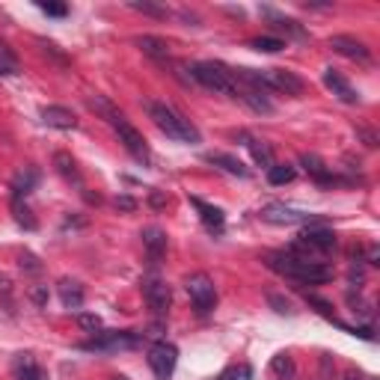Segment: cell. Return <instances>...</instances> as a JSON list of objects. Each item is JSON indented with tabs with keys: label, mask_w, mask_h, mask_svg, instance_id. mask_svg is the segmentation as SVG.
<instances>
[{
	"label": "cell",
	"mask_w": 380,
	"mask_h": 380,
	"mask_svg": "<svg viewBox=\"0 0 380 380\" xmlns=\"http://www.w3.org/2000/svg\"><path fill=\"white\" fill-rule=\"evenodd\" d=\"M264 264H268L271 271L294 279V283H303V286H321V283H330V279H333V268H327L324 261L294 256L288 250L264 253Z\"/></svg>",
	"instance_id": "obj_1"
},
{
	"label": "cell",
	"mask_w": 380,
	"mask_h": 380,
	"mask_svg": "<svg viewBox=\"0 0 380 380\" xmlns=\"http://www.w3.org/2000/svg\"><path fill=\"white\" fill-rule=\"evenodd\" d=\"M146 113H148V119H152L163 134H167L170 140H178V143H190L196 146L202 137H200V128H196L188 116H181L178 110H173L170 104H158V102H146L143 104Z\"/></svg>",
	"instance_id": "obj_2"
},
{
	"label": "cell",
	"mask_w": 380,
	"mask_h": 380,
	"mask_svg": "<svg viewBox=\"0 0 380 380\" xmlns=\"http://www.w3.org/2000/svg\"><path fill=\"white\" fill-rule=\"evenodd\" d=\"M188 72H190V80L202 84L205 89H214V92L229 95V98H238V80H235L229 65H223V63H190Z\"/></svg>",
	"instance_id": "obj_3"
},
{
	"label": "cell",
	"mask_w": 380,
	"mask_h": 380,
	"mask_svg": "<svg viewBox=\"0 0 380 380\" xmlns=\"http://www.w3.org/2000/svg\"><path fill=\"white\" fill-rule=\"evenodd\" d=\"M330 250H336V235L330 232L327 226H312V223H309L288 253L309 259L312 253H330Z\"/></svg>",
	"instance_id": "obj_4"
},
{
	"label": "cell",
	"mask_w": 380,
	"mask_h": 380,
	"mask_svg": "<svg viewBox=\"0 0 380 380\" xmlns=\"http://www.w3.org/2000/svg\"><path fill=\"white\" fill-rule=\"evenodd\" d=\"M256 72H259V84L264 92H283L291 98L306 92L303 77H297L294 72H286V69H256Z\"/></svg>",
	"instance_id": "obj_5"
},
{
	"label": "cell",
	"mask_w": 380,
	"mask_h": 380,
	"mask_svg": "<svg viewBox=\"0 0 380 380\" xmlns=\"http://www.w3.org/2000/svg\"><path fill=\"white\" fill-rule=\"evenodd\" d=\"M185 288H188V294H190V300H193V306L202 312H211L214 306H217V288H214V283H211V276L208 273H193V276H188V283H185Z\"/></svg>",
	"instance_id": "obj_6"
},
{
	"label": "cell",
	"mask_w": 380,
	"mask_h": 380,
	"mask_svg": "<svg viewBox=\"0 0 380 380\" xmlns=\"http://www.w3.org/2000/svg\"><path fill=\"white\" fill-rule=\"evenodd\" d=\"M140 336L137 333H119V330H110V333H95V339L84 342L80 348L84 351H128V348H137Z\"/></svg>",
	"instance_id": "obj_7"
},
{
	"label": "cell",
	"mask_w": 380,
	"mask_h": 380,
	"mask_svg": "<svg viewBox=\"0 0 380 380\" xmlns=\"http://www.w3.org/2000/svg\"><path fill=\"white\" fill-rule=\"evenodd\" d=\"M175 362H178V348L170 342H155L148 348V366H152L158 380H170L175 371Z\"/></svg>",
	"instance_id": "obj_8"
},
{
	"label": "cell",
	"mask_w": 380,
	"mask_h": 380,
	"mask_svg": "<svg viewBox=\"0 0 380 380\" xmlns=\"http://www.w3.org/2000/svg\"><path fill=\"white\" fill-rule=\"evenodd\" d=\"M113 131L119 134V143H122L140 163H152V148H148V143L143 140V134H140V131H137L134 125H131L128 119L116 122V125H113Z\"/></svg>",
	"instance_id": "obj_9"
},
{
	"label": "cell",
	"mask_w": 380,
	"mask_h": 380,
	"mask_svg": "<svg viewBox=\"0 0 380 380\" xmlns=\"http://www.w3.org/2000/svg\"><path fill=\"white\" fill-rule=\"evenodd\" d=\"M261 220L276 223V226H294V223H312V214L297 211V208L283 205V202H271V205L261 208Z\"/></svg>",
	"instance_id": "obj_10"
},
{
	"label": "cell",
	"mask_w": 380,
	"mask_h": 380,
	"mask_svg": "<svg viewBox=\"0 0 380 380\" xmlns=\"http://www.w3.org/2000/svg\"><path fill=\"white\" fill-rule=\"evenodd\" d=\"M143 297H146L148 309H155L158 315L161 312H167L170 303H173V291H170V286L163 283V279H146L143 283Z\"/></svg>",
	"instance_id": "obj_11"
},
{
	"label": "cell",
	"mask_w": 380,
	"mask_h": 380,
	"mask_svg": "<svg viewBox=\"0 0 380 380\" xmlns=\"http://www.w3.org/2000/svg\"><path fill=\"white\" fill-rule=\"evenodd\" d=\"M330 48H333L336 54L348 57V60H359V63H369L371 60V51L366 48V42H359L354 36H333V39H330Z\"/></svg>",
	"instance_id": "obj_12"
},
{
	"label": "cell",
	"mask_w": 380,
	"mask_h": 380,
	"mask_svg": "<svg viewBox=\"0 0 380 380\" xmlns=\"http://www.w3.org/2000/svg\"><path fill=\"white\" fill-rule=\"evenodd\" d=\"M324 87L333 89V95H339L344 104H357L359 102V92L344 80V75L339 69H324Z\"/></svg>",
	"instance_id": "obj_13"
},
{
	"label": "cell",
	"mask_w": 380,
	"mask_h": 380,
	"mask_svg": "<svg viewBox=\"0 0 380 380\" xmlns=\"http://www.w3.org/2000/svg\"><path fill=\"white\" fill-rule=\"evenodd\" d=\"M143 246H146L148 261L158 264L163 256H167V235H163L158 226H148V229H143Z\"/></svg>",
	"instance_id": "obj_14"
},
{
	"label": "cell",
	"mask_w": 380,
	"mask_h": 380,
	"mask_svg": "<svg viewBox=\"0 0 380 380\" xmlns=\"http://www.w3.org/2000/svg\"><path fill=\"white\" fill-rule=\"evenodd\" d=\"M42 122L48 128H60V131H72L77 125L75 113L69 107H60V104H51V107H42Z\"/></svg>",
	"instance_id": "obj_15"
},
{
	"label": "cell",
	"mask_w": 380,
	"mask_h": 380,
	"mask_svg": "<svg viewBox=\"0 0 380 380\" xmlns=\"http://www.w3.org/2000/svg\"><path fill=\"white\" fill-rule=\"evenodd\" d=\"M12 371H15V380H48L45 369L30 354H18V357H15L12 359Z\"/></svg>",
	"instance_id": "obj_16"
},
{
	"label": "cell",
	"mask_w": 380,
	"mask_h": 380,
	"mask_svg": "<svg viewBox=\"0 0 380 380\" xmlns=\"http://www.w3.org/2000/svg\"><path fill=\"white\" fill-rule=\"evenodd\" d=\"M300 167L306 170V175H312L318 185H336V175L330 173V167L318 158V155H300Z\"/></svg>",
	"instance_id": "obj_17"
},
{
	"label": "cell",
	"mask_w": 380,
	"mask_h": 380,
	"mask_svg": "<svg viewBox=\"0 0 380 380\" xmlns=\"http://www.w3.org/2000/svg\"><path fill=\"white\" fill-rule=\"evenodd\" d=\"M205 161L208 163H214V167H220L223 173H229V175H238V178H250V170L244 167V163L235 158V155H226V152H211V155H205Z\"/></svg>",
	"instance_id": "obj_18"
},
{
	"label": "cell",
	"mask_w": 380,
	"mask_h": 380,
	"mask_svg": "<svg viewBox=\"0 0 380 380\" xmlns=\"http://www.w3.org/2000/svg\"><path fill=\"white\" fill-rule=\"evenodd\" d=\"M134 42H137V48H140L146 57H152L158 63H167L170 60V45L163 42V39H158V36H137Z\"/></svg>",
	"instance_id": "obj_19"
},
{
	"label": "cell",
	"mask_w": 380,
	"mask_h": 380,
	"mask_svg": "<svg viewBox=\"0 0 380 380\" xmlns=\"http://www.w3.org/2000/svg\"><path fill=\"white\" fill-rule=\"evenodd\" d=\"M39 185V170H33V167H24L18 175L12 178V200H24V196Z\"/></svg>",
	"instance_id": "obj_20"
},
{
	"label": "cell",
	"mask_w": 380,
	"mask_h": 380,
	"mask_svg": "<svg viewBox=\"0 0 380 380\" xmlns=\"http://www.w3.org/2000/svg\"><path fill=\"white\" fill-rule=\"evenodd\" d=\"M87 104H89V107L98 113V116H102V119H107L110 125H116V122H122V119H125V113H122L116 104H113L110 98H104V95H92Z\"/></svg>",
	"instance_id": "obj_21"
},
{
	"label": "cell",
	"mask_w": 380,
	"mask_h": 380,
	"mask_svg": "<svg viewBox=\"0 0 380 380\" xmlns=\"http://www.w3.org/2000/svg\"><path fill=\"white\" fill-rule=\"evenodd\" d=\"M57 291H60V300H63L65 309H80L84 306V288H80L75 279H60Z\"/></svg>",
	"instance_id": "obj_22"
},
{
	"label": "cell",
	"mask_w": 380,
	"mask_h": 380,
	"mask_svg": "<svg viewBox=\"0 0 380 380\" xmlns=\"http://www.w3.org/2000/svg\"><path fill=\"white\" fill-rule=\"evenodd\" d=\"M54 167H57V173H60L65 181H75L77 188H84L80 170H77V163H75V158H72L69 152H57V155H54Z\"/></svg>",
	"instance_id": "obj_23"
},
{
	"label": "cell",
	"mask_w": 380,
	"mask_h": 380,
	"mask_svg": "<svg viewBox=\"0 0 380 380\" xmlns=\"http://www.w3.org/2000/svg\"><path fill=\"white\" fill-rule=\"evenodd\" d=\"M190 205L200 211V217H202V223H205L208 229H217V232H220L226 217H223V211H220L217 205H208V202H202V200H196V196H190Z\"/></svg>",
	"instance_id": "obj_24"
},
{
	"label": "cell",
	"mask_w": 380,
	"mask_h": 380,
	"mask_svg": "<svg viewBox=\"0 0 380 380\" xmlns=\"http://www.w3.org/2000/svg\"><path fill=\"white\" fill-rule=\"evenodd\" d=\"M261 15H268V18L273 21V27H279V30H286V33H288V36H294V39H306V30H303L300 24H297L294 18H286V15H279V12L268 9V6H264V9H261Z\"/></svg>",
	"instance_id": "obj_25"
},
{
	"label": "cell",
	"mask_w": 380,
	"mask_h": 380,
	"mask_svg": "<svg viewBox=\"0 0 380 380\" xmlns=\"http://www.w3.org/2000/svg\"><path fill=\"white\" fill-rule=\"evenodd\" d=\"M294 374H297V369H294V359H291V354H276L273 359H271V377L273 380H294Z\"/></svg>",
	"instance_id": "obj_26"
},
{
	"label": "cell",
	"mask_w": 380,
	"mask_h": 380,
	"mask_svg": "<svg viewBox=\"0 0 380 380\" xmlns=\"http://www.w3.org/2000/svg\"><path fill=\"white\" fill-rule=\"evenodd\" d=\"M294 175H297V170L288 167V163H271V167H268V181H271L273 188H279V185H291Z\"/></svg>",
	"instance_id": "obj_27"
},
{
	"label": "cell",
	"mask_w": 380,
	"mask_h": 380,
	"mask_svg": "<svg viewBox=\"0 0 380 380\" xmlns=\"http://www.w3.org/2000/svg\"><path fill=\"white\" fill-rule=\"evenodd\" d=\"M246 143V148H250V152H253V161L259 163V167H271V163H273V152H271V146H264L261 140H253V137H244Z\"/></svg>",
	"instance_id": "obj_28"
},
{
	"label": "cell",
	"mask_w": 380,
	"mask_h": 380,
	"mask_svg": "<svg viewBox=\"0 0 380 380\" xmlns=\"http://www.w3.org/2000/svg\"><path fill=\"white\" fill-rule=\"evenodd\" d=\"M12 214H15V223L18 226H24L27 232H33L39 223H36V217H33V211L24 205V200H12Z\"/></svg>",
	"instance_id": "obj_29"
},
{
	"label": "cell",
	"mask_w": 380,
	"mask_h": 380,
	"mask_svg": "<svg viewBox=\"0 0 380 380\" xmlns=\"http://www.w3.org/2000/svg\"><path fill=\"white\" fill-rule=\"evenodd\" d=\"M6 75H18V60H15L12 48L6 42H0V77Z\"/></svg>",
	"instance_id": "obj_30"
},
{
	"label": "cell",
	"mask_w": 380,
	"mask_h": 380,
	"mask_svg": "<svg viewBox=\"0 0 380 380\" xmlns=\"http://www.w3.org/2000/svg\"><path fill=\"white\" fill-rule=\"evenodd\" d=\"M250 48H256V51H264V54H276V51H283L286 42L283 39H276V36H259L250 42Z\"/></svg>",
	"instance_id": "obj_31"
},
{
	"label": "cell",
	"mask_w": 380,
	"mask_h": 380,
	"mask_svg": "<svg viewBox=\"0 0 380 380\" xmlns=\"http://www.w3.org/2000/svg\"><path fill=\"white\" fill-rule=\"evenodd\" d=\"M217 380H253V369L246 362H238V366H229Z\"/></svg>",
	"instance_id": "obj_32"
},
{
	"label": "cell",
	"mask_w": 380,
	"mask_h": 380,
	"mask_svg": "<svg viewBox=\"0 0 380 380\" xmlns=\"http://www.w3.org/2000/svg\"><path fill=\"white\" fill-rule=\"evenodd\" d=\"M77 327L95 336L98 330H102V315H92V312H77Z\"/></svg>",
	"instance_id": "obj_33"
},
{
	"label": "cell",
	"mask_w": 380,
	"mask_h": 380,
	"mask_svg": "<svg viewBox=\"0 0 380 380\" xmlns=\"http://www.w3.org/2000/svg\"><path fill=\"white\" fill-rule=\"evenodd\" d=\"M131 9H137V12H143V15H152V18H167V15H170L163 6L148 4V0H143V4H140V0H134V4H131Z\"/></svg>",
	"instance_id": "obj_34"
},
{
	"label": "cell",
	"mask_w": 380,
	"mask_h": 380,
	"mask_svg": "<svg viewBox=\"0 0 380 380\" xmlns=\"http://www.w3.org/2000/svg\"><path fill=\"white\" fill-rule=\"evenodd\" d=\"M306 303L309 306H315L318 312H321V315L327 318V321H336V315H333V306H330L327 300H321V297H315V294H306ZM339 324V321H336Z\"/></svg>",
	"instance_id": "obj_35"
},
{
	"label": "cell",
	"mask_w": 380,
	"mask_h": 380,
	"mask_svg": "<svg viewBox=\"0 0 380 380\" xmlns=\"http://www.w3.org/2000/svg\"><path fill=\"white\" fill-rule=\"evenodd\" d=\"M268 303L279 312V315H294V309H291V303L286 300L283 294H268Z\"/></svg>",
	"instance_id": "obj_36"
},
{
	"label": "cell",
	"mask_w": 380,
	"mask_h": 380,
	"mask_svg": "<svg viewBox=\"0 0 380 380\" xmlns=\"http://www.w3.org/2000/svg\"><path fill=\"white\" fill-rule=\"evenodd\" d=\"M18 264H21V271H30V273H39V271H42L39 259L33 256V253H21V256H18Z\"/></svg>",
	"instance_id": "obj_37"
},
{
	"label": "cell",
	"mask_w": 380,
	"mask_h": 380,
	"mask_svg": "<svg viewBox=\"0 0 380 380\" xmlns=\"http://www.w3.org/2000/svg\"><path fill=\"white\" fill-rule=\"evenodd\" d=\"M0 300H4V306L12 312V283L6 276H0Z\"/></svg>",
	"instance_id": "obj_38"
},
{
	"label": "cell",
	"mask_w": 380,
	"mask_h": 380,
	"mask_svg": "<svg viewBox=\"0 0 380 380\" xmlns=\"http://www.w3.org/2000/svg\"><path fill=\"white\" fill-rule=\"evenodd\" d=\"M30 300L36 306H48V286H33L30 288Z\"/></svg>",
	"instance_id": "obj_39"
},
{
	"label": "cell",
	"mask_w": 380,
	"mask_h": 380,
	"mask_svg": "<svg viewBox=\"0 0 380 380\" xmlns=\"http://www.w3.org/2000/svg\"><path fill=\"white\" fill-rule=\"evenodd\" d=\"M39 9L45 15H54V18H63V15L69 12V6H65V4H39Z\"/></svg>",
	"instance_id": "obj_40"
},
{
	"label": "cell",
	"mask_w": 380,
	"mask_h": 380,
	"mask_svg": "<svg viewBox=\"0 0 380 380\" xmlns=\"http://www.w3.org/2000/svg\"><path fill=\"white\" fill-rule=\"evenodd\" d=\"M116 208H122V211H134V208H137V200H131V196H116Z\"/></svg>",
	"instance_id": "obj_41"
},
{
	"label": "cell",
	"mask_w": 380,
	"mask_h": 380,
	"mask_svg": "<svg viewBox=\"0 0 380 380\" xmlns=\"http://www.w3.org/2000/svg\"><path fill=\"white\" fill-rule=\"evenodd\" d=\"M357 134H359L362 140H366V146H369V148H374V146H377V137L371 134V131H366V128H357Z\"/></svg>",
	"instance_id": "obj_42"
},
{
	"label": "cell",
	"mask_w": 380,
	"mask_h": 380,
	"mask_svg": "<svg viewBox=\"0 0 380 380\" xmlns=\"http://www.w3.org/2000/svg\"><path fill=\"white\" fill-rule=\"evenodd\" d=\"M330 359H333L330 354H321V374L324 377H330V371H333V362H330Z\"/></svg>",
	"instance_id": "obj_43"
},
{
	"label": "cell",
	"mask_w": 380,
	"mask_h": 380,
	"mask_svg": "<svg viewBox=\"0 0 380 380\" xmlns=\"http://www.w3.org/2000/svg\"><path fill=\"white\" fill-rule=\"evenodd\" d=\"M148 202H152L155 208H163V205H167V196L158 193V190H152V196H148Z\"/></svg>",
	"instance_id": "obj_44"
},
{
	"label": "cell",
	"mask_w": 380,
	"mask_h": 380,
	"mask_svg": "<svg viewBox=\"0 0 380 380\" xmlns=\"http://www.w3.org/2000/svg\"><path fill=\"white\" fill-rule=\"evenodd\" d=\"M342 380H362V374L357 371V369H351V371H344V377Z\"/></svg>",
	"instance_id": "obj_45"
},
{
	"label": "cell",
	"mask_w": 380,
	"mask_h": 380,
	"mask_svg": "<svg viewBox=\"0 0 380 380\" xmlns=\"http://www.w3.org/2000/svg\"><path fill=\"white\" fill-rule=\"evenodd\" d=\"M110 380H128V377L125 374H116V377H110Z\"/></svg>",
	"instance_id": "obj_46"
}]
</instances>
